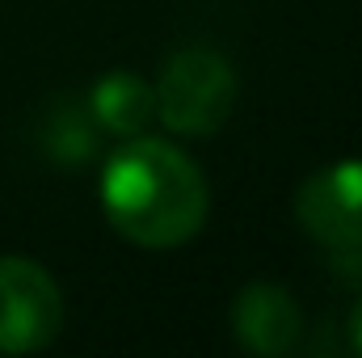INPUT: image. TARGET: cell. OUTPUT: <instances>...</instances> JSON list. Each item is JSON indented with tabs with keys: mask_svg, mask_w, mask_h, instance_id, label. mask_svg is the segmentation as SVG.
I'll use <instances>...</instances> for the list:
<instances>
[{
	"mask_svg": "<svg viewBox=\"0 0 362 358\" xmlns=\"http://www.w3.org/2000/svg\"><path fill=\"white\" fill-rule=\"evenodd\" d=\"M101 211L122 241L139 249H177L202 232L211 190L181 148L135 135L101 169Z\"/></svg>",
	"mask_w": 362,
	"mask_h": 358,
	"instance_id": "1",
	"label": "cell"
},
{
	"mask_svg": "<svg viewBox=\"0 0 362 358\" xmlns=\"http://www.w3.org/2000/svg\"><path fill=\"white\" fill-rule=\"evenodd\" d=\"M152 89L156 118L185 139H206L223 131L236 110V72L211 47H181Z\"/></svg>",
	"mask_w": 362,
	"mask_h": 358,
	"instance_id": "2",
	"label": "cell"
},
{
	"mask_svg": "<svg viewBox=\"0 0 362 358\" xmlns=\"http://www.w3.org/2000/svg\"><path fill=\"white\" fill-rule=\"evenodd\" d=\"M64 329V295L34 258H0V354H38Z\"/></svg>",
	"mask_w": 362,
	"mask_h": 358,
	"instance_id": "3",
	"label": "cell"
},
{
	"mask_svg": "<svg viewBox=\"0 0 362 358\" xmlns=\"http://www.w3.org/2000/svg\"><path fill=\"white\" fill-rule=\"evenodd\" d=\"M295 219L325 249H362V161H337L303 178Z\"/></svg>",
	"mask_w": 362,
	"mask_h": 358,
	"instance_id": "4",
	"label": "cell"
},
{
	"mask_svg": "<svg viewBox=\"0 0 362 358\" xmlns=\"http://www.w3.org/2000/svg\"><path fill=\"white\" fill-rule=\"evenodd\" d=\"M232 333L240 350L262 358H282L303 342V312L295 295L278 282H249L232 304Z\"/></svg>",
	"mask_w": 362,
	"mask_h": 358,
	"instance_id": "5",
	"label": "cell"
},
{
	"mask_svg": "<svg viewBox=\"0 0 362 358\" xmlns=\"http://www.w3.org/2000/svg\"><path fill=\"white\" fill-rule=\"evenodd\" d=\"M89 114L114 139H135L156 118V89L135 72H105L89 89Z\"/></svg>",
	"mask_w": 362,
	"mask_h": 358,
	"instance_id": "6",
	"label": "cell"
},
{
	"mask_svg": "<svg viewBox=\"0 0 362 358\" xmlns=\"http://www.w3.org/2000/svg\"><path fill=\"white\" fill-rule=\"evenodd\" d=\"M38 144H42L51 165L76 169V165H89L101 152V127L93 122L85 101H55L38 127Z\"/></svg>",
	"mask_w": 362,
	"mask_h": 358,
	"instance_id": "7",
	"label": "cell"
},
{
	"mask_svg": "<svg viewBox=\"0 0 362 358\" xmlns=\"http://www.w3.org/2000/svg\"><path fill=\"white\" fill-rule=\"evenodd\" d=\"M350 342H354V350L362 354V295L354 299V308H350Z\"/></svg>",
	"mask_w": 362,
	"mask_h": 358,
	"instance_id": "8",
	"label": "cell"
}]
</instances>
